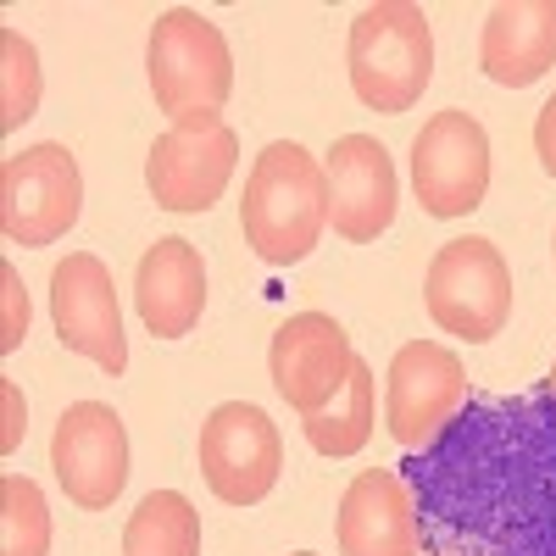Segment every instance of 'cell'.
Instances as JSON below:
<instances>
[{"instance_id": "1", "label": "cell", "mask_w": 556, "mask_h": 556, "mask_svg": "<svg viewBox=\"0 0 556 556\" xmlns=\"http://www.w3.org/2000/svg\"><path fill=\"white\" fill-rule=\"evenodd\" d=\"M401 468L417 540L434 556H556L551 395H468L440 440Z\"/></svg>"}, {"instance_id": "2", "label": "cell", "mask_w": 556, "mask_h": 556, "mask_svg": "<svg viewBox=\"0 0 556 556\" xmlns=\"http://www.w3.org/2000/svg\"><path fill=\"white\" fill-rule=\"evenodd\" d=\"M240 228L262 262L273 267L306 262L323 240V228H329V173H323V162L295 139H273L251 162Z\"/></svg>"}, {"instance_id": "3", "label": "cell", "mask_w": 556, "mask_h": 556, "mask_svg": "<svg viewBox=\"0 0 556 556\" xmlns=\"http://www.w3.org/2000/svg\"><path fill=\"white\" fill-rule=\"evenodd\" d=\"M345 67L367 112H384V117L412 112L434 78V34L424 7H412V0L362 7L345 39Z\"/></svg>"}, {"instance_id": "4", "label": "cell", "mask_w": 556, "mask_h": 556, "mask_svg": "<svg viewBox=\"0 0 556 556\" xmlns=\"http://www.w3.org/2000/svg\"><path fill=\"white\" fill-rule=\"evenodd\" d=\"M146 67H151L156 112H167L173 123L190 117V112H223L228 96H235V56H228V39L195 7H167L151 23Z\"/></svg>"}, {"instance_id": "5", "label": "cell", "mask_w": 556, "mask_h": 556, "mask_svg": "<svg viewBox=\"0 0 556 556\" xmlns=\"http://www.w3.org/2000/svg\"><path fill=\"white\" fill-rule=\"evenodd\" d=\"M424 301H429V317L445 334L484 345L506 329V317H513V267H506V256L484 235L445 240L429 262Z\"/></svg>"}, {"instance_id": "6", "label": "cell", "mask_w": 556, "mask_h": 556, "mask_svg": "<svg viewBox=\"0 0 556 556\" xmlns=\"http://www.w3.org/2000/svg\"><path fill=\"white\" fill-rule=\"evenodd\" d=\"M84 212V173L78 156L56 139L28 146L0 162V235L23 251L56 245Z\"/></svg>"}, {"instance_id": "7", "label": "cell", "mask_w": 556, "mask_h": 556, "mask_svg": "<svg viewBox=\"0 0 556 556\" xmlns=\"http://www.w3.org/2000/svg\"><path fill=\"white\" fill-rule=\"evenodd\" d=\"M240 134L217 112L178 117L146 156V184L162 212H212L235 178Z\"/></svg>"}, {"instance_id": "8", "label": "cell", "mask_w": 556, "mask_h": 556, "mask_svg": "<svg viewBox=\"0 0 556 556\" xmlns=\"http://www.w3.org/2000/svg\"><path fill=\"white\" fill-rule=\"evenodd\" d=\"M412 190L429 217H468L490 195V134L473 112H434L412 139Z\"/></svg>"}, {"instance_id": "9", "label": "cell", "mask_w": 556, "mask_h": 556, "mask_svg": "<svg viewBox=\"0 0 556 556\" xmlns=\"http://www.w3.org/2000/svg\"><path fill=\"white\" fill-rule=\"evenodd\" d=\"M468 401V367L440 340H406L384 379V429L412 456L429 451Z\"/></svg>"}, {"instance_id": "10", "label": "cell", "mask_w": 556, "mask_h": 556, "mask_svg": "<svg viewBox=\"0 0 556 556\" xmlns=\"http://www.w3.org/2000/svg\"><path fill=\"white\" fill-rule=\"evenodd\" d=\"M201 473L223 506H256L285 473V440L251 401H223L201 424Z\"/></svg>"}, {"instance_id": "11", "label": "cell", "mask_w": 556, "mask_h": 556, "mask_svg": "<svg viewBox=\"0 0 556 556\" xmlns=\"http://www.w3.org/2000/svg\"><path fill=\"white\" fill-rule=\"evenodd\" d=\"M51 468L78 513H106L128 484V429L106 401H73L56 417Z\"/></svg>"}, {"instance_id": "12", "label": "cell", "mask_w": 556, "mask_h": 556, "mask_svg": "<svg viewBox=\"0 0 556 556\" xmlns=\"http://www.w3.org/2000/svg\"><path fill=\"white\" fill-rule=\"evenodd\" d=\"M51 323H56V340L73 356H89L101 374L117 379L128 367L117 285H112V267L96 251H67V262H56V273H51Z\"/></svg>"}, {"instance_id": "13", "label": "cell", "mask_w": 556, "mask_h": 556, "mask_svg": "<svg viewBox=\"0 0 556 556\" xmlns=\"http://www.w3.org/2000/svg\"><path fill=\"white\" fill-rule=\"evenodd\" d=\"M351 367H356L351 334L329 312H295L285 329L273 334V351H267L273 390L285 395L301 417L329 412L351 384Z\"/></svg>"}, {"instance_id": "14", "label": "cell", "mask_w": 556, "mask_h": 556, "mask_svg": "<svg viewBox=\"0 0 556 556\" xmlns=\"http://www.w3.org/2000/svg\"><path fill=\"white\" fill-rule=\"evenodd\" d=\"M323 173H329V223L334 235L351 245L379 240L395 223V201H401V178L390 151L374 134H345L334 139V151L323 156Z\"/></svg>"}, {"instance_id": "15", "label": "cell", "mask_w": 556, "mask_h": 556, "mask_svg": "<svg viewBox=\"0 0 556 556\" xmlns=\"http://www.w3.org/2000/svg\"><path fill=\"white\" fill-rule=\"evenodd\" d=\"M334 540L340 556H417V506L401 473L390 468H362L334 513Z\"/></svg>"}, {"instance_id": "16", "label": "cell", "mask_w": 556, "mask_h": 556, "mask_svg": "<svg viewBox=\"0 0 556 556\" xmlns=\"http://www.w3.org/2000/svg\"><path fill=\"white\" fill-rule=\"evenodd\" d=\"M134 301H139V317L156 340H184L201 323L206 312V262L190 240H156L146 256H139V273H134Z\"/></svg>"}, {"instance_id": "17", "label": "cell", "mask_w": 556, "mask_h": 556, "mask_svg": "<svg viewBox=\"0 0 556 556\" xmlns=\"http://www.w3.org/2000/svg\"><path fill=\"white\" fill-rule=\"evenodd\" d=\"M479 67L506 89L540 84L556 67V0H501L484 17Z\"/></svg>"}, {"instance_id": "18", "label": "cell", "mask_w": 556, "mask_h": 556, "mask_svg": "<svg viewBox=\"0 0 556 556\" xmlns=\"http://www.w3.org/2000/svg\"><path fill=\"white\" fill-rule=\"evenodd\" d=\"M123 556H201V513L190 495L151 490L123 523Z\"/></svg>"}, {"instance_id": "19", "label": "cell", "mask_w": 556, "mask_h": 556, "mask_svg": "<svg viewBox=\"0 0 556 556\" xmlns=\"http://www.w3.org/2000/svg\"><path fill=\"white\" fill-rule=\"evenodd\" d=\"M374 390H379L374 367H367V362L356 356L345 395H340L329 412H312V417H301L306 445H312L317 456H334V462H340V456H356L367 440H374Z\"/></svg>"}, {"instance_id": "20", "label": "cell", "mask_w": 556, "mask_h": 556, "mask_svg": "<svg viewBox=\"0 0 556 556\" xmlns=\"http://www.w3.org/2000/svg\"><path fill=\"white\" fill-rule=\"evenodd\" d=\"M51 551V506L28 473L0 479V556H45Z\"/></svg>"}, {"instance_id": "21", "label": "cell", "mask_w": 556, "mask_h": 556, "mask_svg": "<svg viewBox=\"0 0 556 556\" xmlns=\"http://www.w3.org/2000/svg\"><path fill=\"white\" fill-rule=\"evenodd\" d=\"M34 112H39V51L17 28H0V134H17Z\"/></svg>"}, {"instance_id": "22", "label": "cell", "mask_w": 556, "mask_h": 556, "mask_svg": "<svg viewBox=\"0 0 556 556\" xmlns=\"http://www.w3.org/2000/svg\"><path fill=\"white\" fill-rule=\"evenodd\" d=\"M28 340V295H23V278L12 262H0V351H17Z\"/></svg>"}, {"instance_id": "23", "label": "cell", "mask_w": 556, "mask_h": 556, "mask_svg": "<svg viewBox=\"0 0 556 556\" xmlns=\"http://www.w3.org/2000/svg\"><path fill=\"white\" fill-rule=\"evenodd\" d=\"M534 156H540V167L556 178V96L540 106V117H534Z\"/></svg>"}, {"instance_id": "24", "label": "cell", "mask_w": 556, "mask_h": 556, "mask_svg": "<svg viewBox=\"0 0 556 556\" xmlns=\"http://www.w3.org/2000/svg\"><path fill=\"white\" fill-rule=\"evenodd\" d=\"M0 395H7V429H0V451H17V445H23V429H28V406H23V395H17L12 379L0 384Z\"/></svg>"}, {"instance_id": "25", "label": "cell", "mask_w": 556, "mask_h": 556, "mask_svg": "<svg viewBox=\"0 0 556 556\" xmlns=\"http://www.w3.org/2000/svg\"><path fill=\"white\" fill-rule=\"evenodd\" d=\"M545 395L556 401V362H551V379H545Z\"/></svg>"}, {"instance_id": "26", "label": "cell", "mask_w": 556, "mask_h": 556, "mask_svg": "<svg viewBox=\"0 0 556 556\" xmlns=\"http://www.w3.org/2000/svg\"><path fill=\"white\" fill-rule=\"evenodd\" d=\"M295 556H317V551H295Z\"/></svg>"}, {"instance_id": "27", "label": "cell", "mask_w": 556, "mask_h": 556, "mask_svg": "<svg viewBox=\"0 0 556 556\" xmlns=\"http://www.w3.org/2000/svg\"><path fill=\"white\" fill-rule=\"evenodd\" d=\"M551 251H556V245H551Z\"/></svg>"}]
</instances>
